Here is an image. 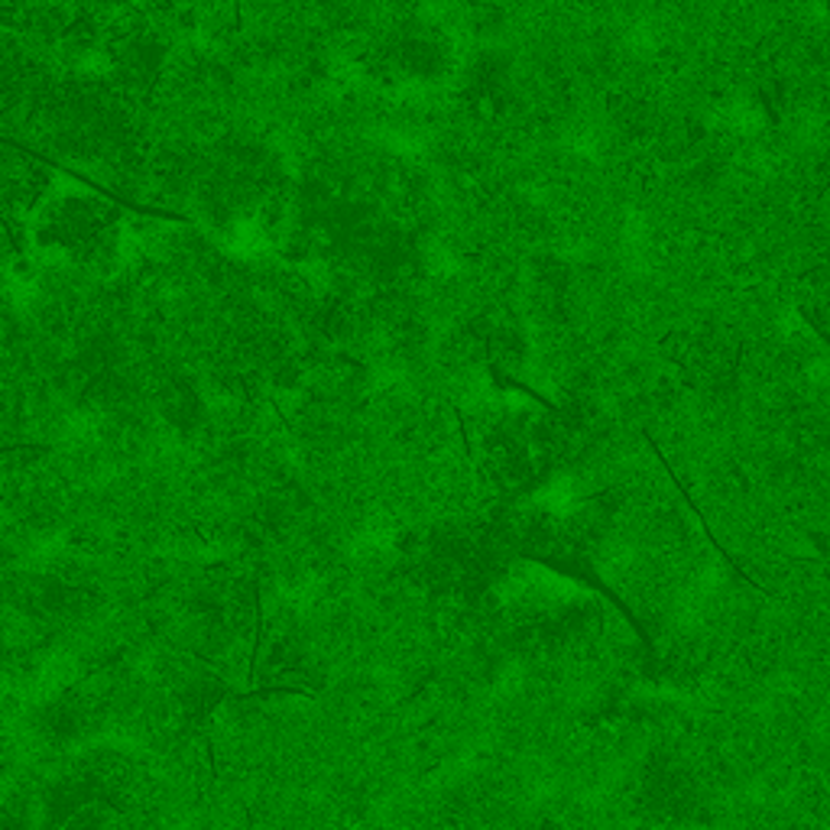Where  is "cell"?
I'll list each match as a JSON object with an SVG mask.
<instances>
[{
    "mask_svg": "<svg viewBox=\"0 0 830 830\" xmlns=\"http://www.w3.org/2000/svg\"><path fill=\"white\" fill-rule=\"evenodd\" d=\"M254 623H257V630H254V649H251V682L257 679V659H260V649H264V633H267V626H264V600H260V584H257V603H254Z\"/></svg>",
    "mask_w": 830,
    "mask_h": 830,
    "instance_id": "cell-2",
    "label": "cell"
},
{
    "mask_svg": "<svg viewBox=\"0 0 830 830\" xmlns=\"http://www.w3.org/2000/svg\"><path fill=\"white\" fill-rule=\"evenodd\" d=\"M520 558L536 561V564H539V567H546V571H558V574H564V577H574V581L587 584L590 590H597L600 597H607V600H610V603H613V607L626 617L630 630H633V633H636V636H639V639L652 649V636H649V630L639 623V617L630 610V603H626V600H623V597H620V594H617V590H613V587H610V584H607V581H603V577H600V574L587 564V561H581V558H552V554H533V552H523Z\"/></svg>",
    "mask_w": 830,
    "mask_h": 830,
    "instance_id": "cell-1",
    "label": "cell"
}]
</instances>
